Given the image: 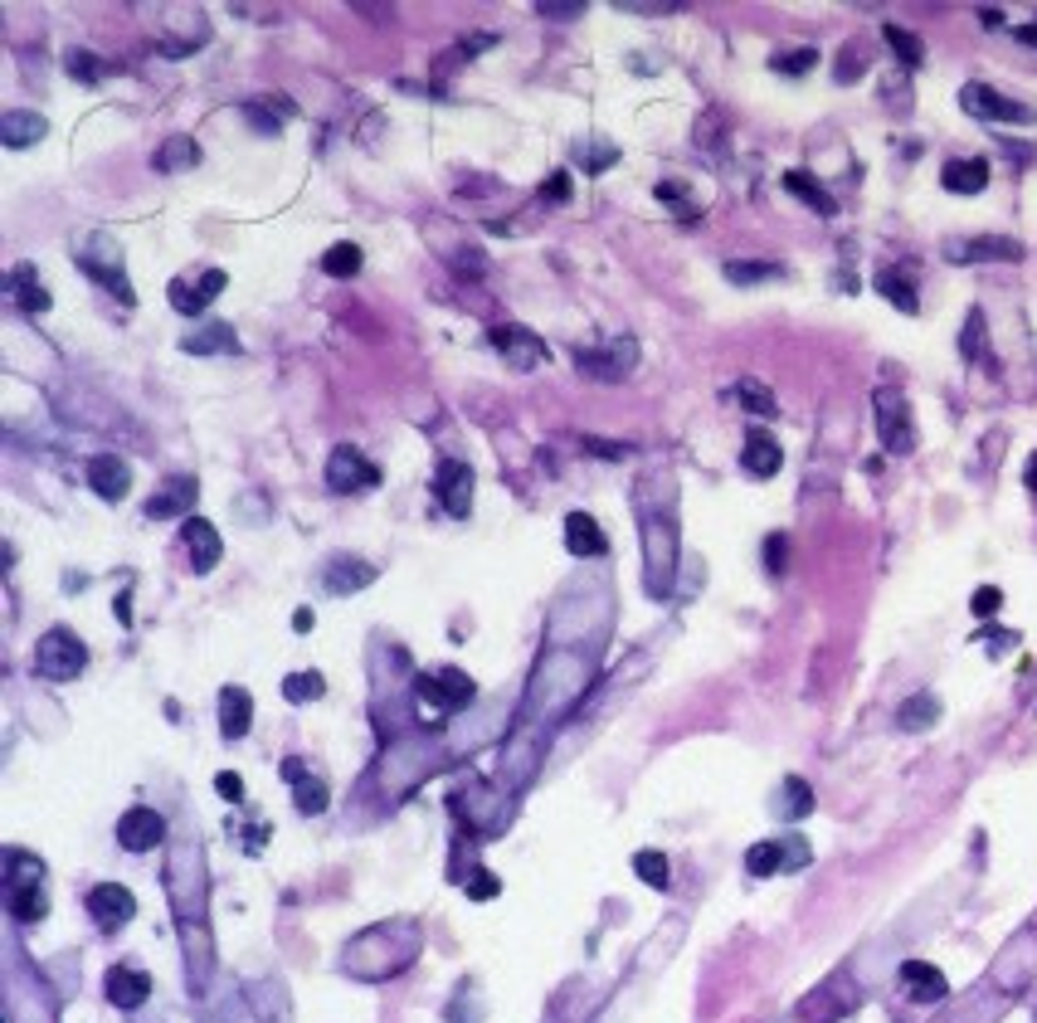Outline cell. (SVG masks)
Wrapping results in <instances>:
<instances>
[{"mask_svg":"<svg viewBox=\"0 0 1037 1023\" xmlns=\"http://www.w3.org/2000/svg\"><path fill=\"white\" fill-rule=\"evenodd\" d=\"M419 717L429 721V726H444L448 712H463L473 697H478V687H473V678L468 673H458V668H444V673H424L419 678Z\"/></svg>","mask_w":1037,"mask_h":1023,"instance_id":"1","label":"cell"},{"mask_svg":"<svg viewBox=\"0 0 1037 1023\" xmlns=\"http://www.w3.org/2000/svg\"><path fill=\"white\" fill-rule=\"evenodd\" d=\"M83 663H88V648L78 644L69 629H49L35 648V673L49 682H74L83 673Z\"/></svg>","mask_w":1037,"mask_h":1023,"instance_id":"2","label":"cell"},{"mask_svg":"<svg viewBox=\"0 0 1037 1023\" xmlns=\"http://www.w3.org/2000/svg\"><path fill=\"white\" fill-rule=\"evenodd\" d=\"M809 863V843L799 834H779L765 843H750L745 853V872L750 877H775V872H799Z\"/></svg>","mask_w":1037,"mask_h":1023,"instance_id":"3","label":"cell"},{"mask_svg":"<svg viewBox=\"0 0 1037 1023\" xmlns=\"http://www.w3.org/2000/svg\"><path fill=\"white\" fill-rule=\"evenodd\" d=\"M171 897H176V907H181V916H200V907H205V877H200V848L195 843H176L171 848Z\"/></svg>","mask_w":1037,"mask_h":1023,"instance_id":"4","label":"cell"},{"mask_svg":"<svg viewBox=\"0 0 1037 1023\" xmlns=\"http://www.w3.org/2000/svg\"><path fill=\"white\" fill-rule=\"evenodd\" d=\"M492 346L507 356V366H512V371H536V366H546V361H551V346L536 337L531 327H521V322H502V327H492Z\"/></svg>","mask_w":1037,"mask_h":1023,"instance_id":"5","label":"cell"},{"mask_svg":"<svg viewBox=\"0 0 1037 1023\" xmlns=\"http://www.w3.org/2000/svg\"><path fill=\"white\" fill-rule=\"evenodd\" d=\"M375 483H380V468L361 449H351V444L332 449V458H327V488L332 493H366Z\"/></svg>","mask_w":1037,"mask_h":1023,"instance_id":"6","label":"cell"},{"mask_svg":"<svg viewBox=\"0 0 1037 1023\" xmlns=\"http://www.w3.org/2000/svg\"><path fill=\"white\" fill-rule=\"evenodd\" d=\"M877 434L891 454H911L916 449V429H911V405L896 390H877Z\"/></svg>","mask_w":1037,"mask_h":1023,"instance_id":"7","label":"cell"},{"mask_svg":"<svg viewBox=\"0 0 1037 1023\" xmlns=\"http://www.w3.org/2000/svg\"><path fill=\"white\" fill-rule=\"evenodd\" d=\"M960 108L969 117H984V122H1033V108H1023V103H1013V98L994 93L989 83H964V88H960Z\"/></svg>","mask_w":1037,"mask_h":1023,"instance_id":"8","label":"cell"},{"mask_svg":"<svg viewBox=\"0 0 1037 1023\" xmlns=\"http://www.w3.org/2000/svg\"><path fill=\"white\" fill-rule=\"evenodd\" d=\"M434 497L444 502L448 517H468L473 512V468L458 458H444L434 473Z\"/></svg>","mask_w":1037,"mask_h":1023,"instance_id":"9","label":"cell"},{"mask_svg":"<svg viewBox=\"0 0 1037 1023\" xmlns=\"http://www.w3.org/2000/svg\"><path fill=\"white\" fill-rule=\"evenodd\" d=\"M88 916H93L98 931H117V926H127L137 916V897L127 887H117V882H98L88 892Z\"/></svg>","mask_w":1037,"mask_h":1023,"instance_id":"10","label":"cell"},{"mask_svg":"<svg viewBox=\"0 0 1037 1023\" xmlns=\"http://www.w3.org/2000/svg\"><path fill=\"white\" fill-rule=\"evenodd\" d=\"M575 361H580V371L585 376H599V380H624L633 371V361H638V346H633L629 337H614L604 351H575Z\"/></svg>","mask_w":1037,"mask_h":1023,"instance_id":"11","label":"cell"},{"mask_svg":"<svg viewBox=\"0 0 1037 1023\" xmlns=\"http://www.w3.org/2000/svg\"><path fill=\"white\" fill-rule=\"evenodd\" d=\"M161 838H166V819H161L156 809H147V804H137V809H127V814L117 819V843H122L127 853H151Z\"/></svg>","mask_w":1037,"mask_h":1023,"instance_id":"12","label":"cell"},{"mask_svg":"<svg viewBox=\"0 0 1037 1023\" xmlns=\"http://www.w3.org/2000/svg\"><path fill=\"white\" fill-rule=\"evenodd\" d=\"M224 283H229V278H224V268H205V273H200V283L176 278V283H171V307H176V312H186V317H200V312H205V307L224 293Z\"/></svg>","mask_w":1037,"mask_h":1023,"instance_id":"13","label":"cell"},{"mask_svg":"<svg viewBox=\"0 0 1037 1023\" xmlns=\"http://www.w3.org/2000/svg\"><path fill=\"white\" fill-rule=\"evenodd\" d=\"M88 483H93V493L103 497V502H122V497L132 493V468L117 454H98L88 463Z\"/></svg>","mask_w":1037,"mask_h":1023,"instance_id":"14","label":"cell"},{"mask_svg":"<svg viewBox=\"0 0 1037 1023\" xmlns=\"http://www.w3.org/2000/svg\"><path fill=\"white\" fill-rule=\"evenodd\" d=\"M950 259L955 264H989V259L1018 264L1023 259V244L1018 239H999V234H984V239H969V244H950Z\"/></svg>","mask_w":1037,"mask_h":1023,"instance_id":"15","label":"cell"},{"mask_svg":"<svg viewBox=\"0 0 1037 1023\" xmlns=\"http://www.w3.org/2000/svg\"><path fill=\"white\" fill-rule=\"evenodd\" d=\"M901 989H906L916 1004H940V999L950 994L945 975H940L935 965H926V960H906V965H901Z\"/></svg>","mask_w":1037,"mask_h":1023,"instance_id":"16","label":"cell"},{"mask_svg":"<svg viewBox=\"0 0 1037 1023\" xmlns=\"http://www.w3.org/2000/svg\"><path fill=\"white\" fill-rule=\"evenodd\" d=\"M195 493H200L195 478H171V483H161V493L147 502V522H166V517L190 512V507H195Z\"/></svg>","mask_w":1037,"mask_h":1023,"instance_id":"17","label":"cell"},{"mask_svg":"<svg viewBox=\"0 0 1037 1023\" xmlns=\"http://www.w3.org/2000/svg\"><path fill=\"white\" fill-rule=\"evenodd\" d=\"M565 551L580 556V561L585 556H604L609 551V536L599 531V522H594L590 512H570L565 517Z\"/></svg>","mask_w":1037,"mask_h":1023,"instance_id":"18","label":"cell"},{"mask_svg":"<svg viewBox=\"0 0 1037 1023\" xmlns=\"http://www.w3.org/2000/svg\"><path fill=\"white\" fill-rule=\"evenodd\" d=\"M249 721H254V697L244 687H220V736L224 741L249 736Z\"/></svg>","mask_w":1037,"mask_h":1023,"instance_id":"19","label":"cell"},{"mask_svg":"<svg viewBox=\"0 0 1037 1023\" xmlns=\"http://www.w3.org/2000/svg\"><path fill=\"white\" fill-rule=\"evenodd\" d=\"M779 463H784V449L775 444V434H765V429L745 434V449H741V468H745V473H755V478H775Z\"/></svg>","mask_w":1037,"mask_h":1023,"instance_id":"20","label":"cell"},{"mask_svg":"<svg viewBox=\"0 0 1037 1023\" xmlns=\"http://www.w3.org/2000/svg\"><path fill=\"white\" fill-rule=\"evenodd\" d=\"M940 186L950 190V195H979V190L989 186V161H984V156L945 161V171H940Z\"/></svg>","mask_w":1037,"mask_h":1023,"instance_id":"21","label":"cell"},{"mask_svg":"<svg viewBox=\"0 0 1037 1023\" xmlns=\"http://www.w3.org/2000/svg\"><path fill=\"white\" fill-rule=\"evenodd\" d=\"M186 551H190V566L195 570H215V561H220V531L210 527L205 517H186Z\"/></svg>","mask_w":1037,"mask_h":1023,"instance_id":"22","label":"cell"},{"mask_svg":"<svg viewBox=\"0 0 1037 1023\" xmlns=\"http://www.w3.org/2000/svg\"><path fill=\"white\" fill-rule=\"evenodd\" d=\"M108 999L117 1009H142L151 999V980L142 970H127V965H112L108 970Z\"/></svg>","mask_w":1037,"mask_h":1023,"instance_id":"23","label":"cell"},{"mask_svg":"<svg viewBox=\"0 0 1037 1023\" xmlns=\"http://www.w3.org/2000/svg\"><path fill=\"white\" fill-rule=\"evenodd\" d=\"M10 298H15V307H20L25 317H35V312L49 307V293H44V283H39L35 264H15V268H10Z\"/></svg>","mask_w":1037,"mask_h":1023,"instance_id":"24","label":"cell"},{"mask_svg":"<svg viewBox=\"0 0 1037 1023\" xmlns=\"http://www.w3.org/2000/svg\"><path fill=\"white\" fill-rule=\"evenodd\" d=\"M181 351H186V356H215V351L234 356V351H239V337H234V327H229V322H210V327H200V332L181 337Z\"/></svg>","mask_w":1037,"mask_h":1023,"instance_id":"25","label":"cell"},{"mask_svg":"<svg viewBox=\"0 0 1037 1023\" xmlns=\"http://www.w3.org/2000/svg\"><path fill=\"white\" fill-rule=\"evenodd\" d=\"M5 897H10V916H15V921H25V926L49 916V897H44L39 877H30V882H10V892H5Z\"/></svg>","mask_w":1037,"mask_h":1023,"instance_id":"26","label":"cell"},{"mask_svg":"<svg viewBox=\"0 0 1037 1023\" xmlns=\"http://www.w3.org/2000/svg\"><path fill=\"white\" fill-rule=\"evenodd\" d=\"M44 132H49V122L39 113H5L0 117V142L5 147H35V142H44Z\"/></svg>","mask_w":1037,"mask_h":1023,"instance_id":"27","label":"cell"},{"mask_svg":"<svg viewBox=\"0 0 1037 1023\" xmlns=\"http://www.w3.org/2000/svg\"><path fill=\"white\" fill-rule=\"evenodd\" d=\"M151 166H156V171H195V166H200V147H195V137H186V132L166 137V147L151 156Z\"/></svg>","mask_w":1037,"mask_h":1023,"instance_id":"28","label":"cell"},{"mask_svg":"<svg viewBox=\"0 0 1037 1023\" xmlns=\"http://www.w3.org/2000/svg\"><path fill=\"white\" fill-rule=\"evenodd\" d=\"M775 809L779 819H804L809 809H814V790H809V780H799V775H789L784 785H779V795H775Z\"/></svg>","mask_w":1037,"mask_h":1023,"instance_id":"29","label":"cell"},{"mask_svg":"<svg viewBox=\"0 0 1037 1023\" xmlns=\"http://www.w3.org/2000/svg\"><path fill=\"white\" fill-rule=\"evenodd\" d=\"M784 190H789V195H799V200H804L809 210H818V215H838L833 195H828V190L818 186V181L809 176V171H784Z\"/></svg>","mask_w":1037,"mask_h":1023,"instance_id":"30","label":"cell"},{"mask_svg":"<svg viewBox=\"0 0 1037 1023\" xmlns=\"http://www.w3.org/2000/svg\"><path fill=\"white\" fill-rule=\"evenodd\" d=\"M935 717H940V702H935L930 692H921V697L901 702V712H896V726H901V731H930V726H935Z\"/></svg>","mask_w":1037,"mask_h":1023,"instance_id":"31","label":"cell"},{"mask_svg":"<svg viewBox=\"0 0 1037 1023\" xmlns=\"http://www.w3.org/2000/svg\"><path fill=\"white\" fill-rule=\"evenodd\" d=\"M877 293H882L887 303H896L901 312H916V307H921V298L911 293V278L896 273V268H882V273H877Z\"/></svg>","mask_w":1037,"mask_h":1023,"instance_id":"32","label":"cell"},{"mask_svg":"<svg viewBox=\"0 0 1037 1023\" xmlns=\"http://www.w3.org/2000/svg\"><path fill=\"white\" fill-rule=\"evenodd\" d=\"M828 989H833V985H828ZM828 989H818L814 999H804V1004H799V1019H804V1023H828V1019H838V1014H843V1009L852 1004V994L833 999Z\"/></svg>","mask_w":1037,"mask_h":1023,"instance_id":"33","label":"cell"},{"mask_svg":"<svg viewBox=\"0 0 1037 1023\" xmlns=\"http://www.w3.org/2000/svg\"><path fill=\"white\" fill-rule=\"evenodd\" d=\"M322 273H327V278H356V273H361V249H356V244H332V249L322 254Z\"/></svg>","mask_w":1037,"mask_h":1023,"instance_id":"34","label":"cell"},{"mask_svg":"<svg viewBox=\"0 0 1037 1023\" xmlns=\"http://www.w3.org/2000/svg\"><path fill=\"white\" fill-rule=\"evenodd\" d=\"M633 872H638L648 887H658V892H667V887H672V868H667L663 853H653V848L633 853Z\"/></svg>","mask_w":1037,"mask_h":1023,"instance_id":"35","label":"cell"},{"mask_svg":"<svg viewBox=\"0 0 1037 1023\" xmlns=\"http://www.w3.org/2000/svg\"><path fill=\"white\" fill-rule=\"evenodd\" d=\"M375 580V570L371 566H346V556H336L332 561V570H327V590H361V585H371Z\"/></svg>","mask_w":1037,"mask_h":1023,"instance_id":"36","label":"cell"},{"mask_svg":"<svg viewBox=\"0 0 1037 1023\" xmlns=\"http://www.w3.org/2000/svg\"><path fill=\"white\" fill-rule=\"evenodd\" d=\"M960 351L969 356V361H984V356H989V332H984V312H979V307H974V312H969V322H964Z\"/></svg>","mask_w":1037,"mask_h":1023,"instance_id":"37","label":"cell"},{"mask_svg":"<svg viewBox=\"0 0 1037 1023\" xmlns=\"http://www.w3.org/2000/svg\"><path fill=\"white\" fill-rule=\"evenodd\" d=\"M882 35H887V44L896 49V59H901V64H911V69H916V64L926 59V44L911 35V30H901V25H887Z\"/></svg>","mask_w":1037,"mask_h":1023,"instance_id":"38","label":"cell"},{"mask_svg":"<svg viewBox=\"0 0 1037 1023\" xmlns=\"http://www.w3.org/2000/svg\"><path fill=\"white\" fill-rule=\"evenodd\" d=\"M736 400H741L745 410H750V415H775L779 405H775V395H770V390H765V385H760V380H741V385H736Z\"/></svg>","mask_w":1037,"mask_h":1023,"instance_id":"39","label":"cell"},{"mask_svg":"<svg viewBox=\"0 0 1037 1023\" xmlns=\"http://www.w3.org/2000/svg\"><path fill=\"white\" fill-rule=\"evenodd\" d=\"M322 692H327L322 673H293V678L283 682V697H288V702H297V707H302V702H317Z\"/></svg>","mask_w":1037,"mask_h":1023,"instance_id":"40","label":"cell"},{"mask_svg":"<svg viewBox=\"0 0 1037 1023\" xmlns=\"http://www.w3.org/2000/svg\"><path fill=\"white\" fill-rule=\"evenodd\" d=\"M327 809V785L322 780H312V775H297V814H322Z\"/></svg>","mask_w":1037,"mask_h":1023,"instance_id":"41","label":"cell"},{"mask_svg":"<svg viewBox=\"0 0 1037 1023\" xmlns=\"http://www.w3.org/2000/svg\"><path fill=\"white\" fill-rule=\"evenodd\" d=\"M726 278H731V283H741V288H750V283L784 278V268H779V264H726Z\"/></svg>","mask_w":1037,"mask_h":1023,"instance_id":"42","label":"cell"},{"mask_svg":"<svg viewBox=\"0 0 1037 1023\" xmlns=\"http://www.w3.org/2000/svg\"><path fill=\"white\" fill-rule=\"evenodd\" d=\"M814 64H818V49H789V54H775L770 59L775 74H809Z\"/></svg>","mask_w":1037,"mask_h":1023,"instance_id":"43","label":"cell"},{"mask_svg":"<svg viewBox=\"0 0 1037 1023\" xmlns=\"http://www.w3.org/2000/svg\"><path fill=\"white\" fill-rule=\"evenodd\" d=\"M64 69H69V74H74V78H83V83H98V78H103V69H108V64H98L93 54H83V49H74V54L64 59Z\"/></svg>","mask_w":1037,"mask_h":1023,"instance_id":"44","label":"cell"},{"mask_svg":"<svg viewBox=\"0 0 1037 1023\" xmlns=\"http://www.w3.org/2000/svg\"><path fill=\"white\" fill-rule=\"evenodd\" d=\"M969 609H974L979 619L999 614V609H1003V590H994V585H979V590H974V600H969Z\"/></svg>","mask_w":1037,"mask_h":1023,"instance_id":"45","label":"cell"},{"mask_svg":"<svg viewBox=\"0 0 1037 1023\" xmlns=\"http://www.w3.org/2000/svg\"><path fill=\"white\" fill-rule=\"evenodd\" d=\"M765 566L775 570V575L789 566V541H784L779 531H775V536H765Z\"/></svg>","mask_w":1037,"mask_h":1023,"instance_id":"46","label":"cell"},{"mask_svg":"<svg viewBox=\"0 0 1037 1023\" xmlns=\"http://www.w3.org/2000/svg\"><path fill=\"white\" fill-rule=\"evenodd\" d=\"M536 10H541V15H551V20H575V15H585V5H580V0H541Z\"/></svg>","mask_w":1037,"mask_h":1023,"instance_id":"47","label":"cell"},{"mask_svg":"<svg viewBox=\"0 0 1037 1023\" xmlns=\"http://www.w3.org/2000/svg\"><path fill=\"white\" fill-rule=\"evenodd\" d=\"M468 897H473V902H487V897H497V877L478 868L473 877H468Z\"/></svg>","mask_w":1037,"mask_h":1023,"instance_id":"48","label":"cell"},{"mask_svg":"<svg viewBox=\"0 0 1037 1023\" xmlns=\"http://www.w3.org/2000/svg\"><path fill=\"white\" fill-rule=\"evenodd\" d=\"M215 790H220V799L239 804V799H244V780H239L234 770H220V775H215Z\"/></svg>","mask_w":1037,"mask_h":1023,"instance_id":"49","label":"cell"},{"mask_svg":"<svg viewBox=\"0 0 1037 1023\" xmlns=\"http://www.w3.org/2000/svg\"><path fill=\"white\" fill-rule=\"evenodd\" d=\"M614 10H624V15H672L677 5L667 0V5H643V0H614Z\"/></svg>","mask_w":1037,"mask_h":1023,"instance_id":"50","label":"cell"},{"mask_svg":"<svg viewBox=\"0 0 1037 1023\" xmlns=\"http://www.w3.org/2000/svg\"><path fill=\"white\" fill-rule=\"evenodd\" d=\"M862 69H867V59H862L857 49H848V59H838V69H833V74H838V83H852Z\"/></svg>","mask_w":1037,"mask_h":1023,"instance_id":"51","label":"cell"},{"mask_svg":"<svg viewBox=\"0 0 1037 1023\" xmlns=\"http://www.w3.org/2000/svg\"><path fill=\"white\" fill-rule=\"evenodd\" d=\"M541 200H570V176H565V171H556V176L541 186Z\"/></svg>","mask_w":1037,"mask_h":1023,"instance_id":"52","label":"cell"},{"mask_svg":"<svg viewBox=\"0 0 1037 1023\" xmlns=\"http://www.w3.org/2000/svg\"><path fill=\"white\" fill-rule=\"evenodd\" d=\"M979 639H989L994 653H1008V648L1018 644V634H1008V629H989V634H979Z\"/></svg>","mask_w":1037,"mask_h":1023,"instance_id":"53","label":"cell"},{"mask_svg":"<svg viewBox=\"0 0 1037 1023\" xmlns=\"http://www.w3.org/2000/svg\"><path fill=\"white\" fill-rule=\"evenodd\" d=\"M1013 35L1023 39V44H1037V25H1018V30H1013Z\"/></svg>","mask_w":1037,"mask_h":1023,"instance_id":"54","label":"cell"},{"mask_svg":"<svg viewBox=\"0 0 1037 1023\" xmlns=\"http://www.w3.org/2000/svg\"><path fill=\"white\" fill-rule=\"evenodd\" d=\"M293 629H312V609H297V614H293Z\"/></svg>","mask_w":1037,"mask_h":1023,"instance_id":"55","label":"cell"},{"mask_svg":"<svg viewBox=\"0 0 1037 1023\" xmlns=\"http://www.w3.org/2000/svg\"><path fill=\"white\" fill-rule=\"evenodd\" d=\"M1023 483H1028V488H1033V493H1037V454L1028 458V473H1023Z\"/></svg>","mask_w":1037,"mask_h":1023,"instance_id":"56","label":"cell"}]
</instances>
